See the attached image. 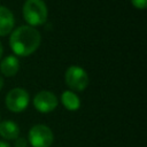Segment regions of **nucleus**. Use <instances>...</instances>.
<instances>
[{
	"instance_id": "1",
	"label": "nucleus",
	"mask_w": 147,
	"mask_h": 147,
	"mask_svg": "<svg viewBox=\"0 0 147 147\" xmlns=\"http://www.w3.org/2000/svg\"><path fill=\"white\" fill-rule=\"evenodd\" d=\"M13 52L21 56H28L32 54L40 45V33L37 29L23 25L17 28L9 39Z\"/></svg>"
},
{
	"instance_id": "2",
	"label": "nucleus",
	"mask_w": 147,
	"mask_h": 147,
	"mask_svg": "<svg viewBox=\"0 0 147 147\" xmlns=\"http://www.w3.org/2000/svg\"><path fill=\"white\" fill-rule=\"evenodd\" d=\"M47 7L42 0H26L23 6L24 20L30 25H40L47 20Z\"/></svg>"
},
{
	"instance_id": "3",
	"label": "nucleus",
	"mask_w": 147,
	"mask_h": 147,
	"mask_svg": "<svg viewBox=\"0 0 147 147\" xmlns=\"http://www.w3.org/2000/svg\"><path fill=\"white\" fill-rule=\"evenodd\" d=\"M53 132L46 125L37 124L29 131V142L32 147H49L53 144Z\"/></svg>"
},
{
	"instance_id": "4",
	"label": "nucleus",
	"mask_w": 147,
	"mask_h": 147,
	"mask_svg": "<svg viewBox=\"0 0 147 147\" xmlns=\"http://www.w3.org/2000/svg\"><path fill=\"white\" fill-rule=\"evenodd\" d=\"M64 79L67 85L75 91H83L88 85V76L86 71L77 65H72L68 68Z\"/></svg>"
},
{
	"instance_id": "5",
	"label": "nucleus",
	"mask_w": 147,
	"mask_h": 147,
	"mask_svg": "<svg viewBox=\"0 0 147 147\" xmlns=\"http://www.w3.org/2000/svg\"><path fill=\"white\" fill-rule=\"evenodd\" d=\"M29 105V94L25 90L16 87L6 95V106L13 113L23 111Z\"/></svg>"
},
{
	"instance_id": "6",
	"label": "nucleus",
	"mask_w": 147,
	"mask_h": 147,
	"mask_svg": "<svg viewBox=\"0 0 147 147\" xmlns=\"http://www.w3.org/2000/svg\"><path fill=\"white\" fill-rule=\"evenodd\" d=\"M33 106L40 113H51L57 106V99L55 94L49 91L39 92L33 99Z\"/></svg>"
},
{
	"instance_id": "7",
	"label": "nucleus",
	"mask_w": 147,
	"mask_h": 147,
	"mask_svg": "<svg viewBox=\"0 0 147 147\" xmlns=\"http://www.w3.org/2000/svg\"><path fill=\"white\" fill-rule=\"evenodd\" d=\"M13 28H14L13 13L8 8L0 6V36L8 34Z\"/></svg>"
},
{
	"instance_id": "8",
	"label": "nucleus",
	"mask_w": 147,
	"mask_h": 147,
	"mask_svg": "<svg viewBox=\"0 0 147 147\" xmlns=\"http://www.w3.org/2000/svg\"><path fill=\"white\" fill-rule=\"evenodd\" d=\"M20 127L13 121H3L0 123V136L6 140H15L18 138Z\"/></svg>"
},
{
	"instance_id": "9",
	"label": "nucleus",
	"mask_w": 147,
	"mask_h": 147,
	"mask_svg": "<svg viewBox=\"0 0 147 147\" xmlns=\"http://www.w3.org/2000/svg\"><path fill=\"white\" fill-rule=\"evenodd\" d=\"M20 69V62L15 56H7L5 57L0 63V70L5 76L11 77L16 75V72Z\"/></svg>"
},
{
	"instance_id": "10",
	"label": "nucleus",
	"mask_w": 147,
	"mask_h": 147,
	"mask_svg": "<svg viewBox=\"0 0 147 147\" xmlns=\"http://www.w3.org/2000/svg\"><path fill=\"white\" fill-rule=\"evenodd\" d=\"M61 101L68 110H77L80 107L79 98L71 91H64L61 95Z\"/></svg>"
},
{
	"instance_id": "11",
	"label": "nucleus",
	"mask_w": 147,
	"mask_h": 147,
	"mask_svg": "<svg viewBox=\"0 0 147 147\" xmlns=\"http://www.w3.org/2000/svg\"><path fill=\"white\" fill-rule=\"evenodd\" d=\"M132 5L138 9H145L147 6V0H131Z\"/></svg>"
},
{
	"instance_id": "12",
	"label": "nucleus",
	"mask_w": 147,
	"mask_h": 147,
	"mask_svg": "<svg viewBox=\"0 0 147 147\" xmlns=\"http://www.w3.org/2000/svg\"><path fill=\"white\" fill-rule=\"evenodd\" d=\"M28 146V141L24 138H17L15 139V147H26Z\"/></svg>"
},
{
	"instance_id": "13",
	"label": "nucleus",
	"mask_w": 147,
	"mask_h": 147,
	"mask_svg": "<svg viewBox=\"0 0 147 147\" xmlns=\"http://www.w3.org/2000/svg\"><path fill=\"white\" fill-rule=\"evenodd\" d=\"M0 147H10V145L5 140H0Z\"/></svg>"
},
{
	"instance_id": "14",
	"label": "nucleus",
	"mask_w": 147,
	"mask_h": 147,
	"mask_svg": "<svg viewBox=\"0 0 147 147\" xmlns=\"http://www.w3.org/2000/svg\"><path fill=\"white\" fill-rule=\"evenodd\" d=\"M2 86H3V79H2V77H0V90L2 88Z\"/></svg>"
},
{
	"instance_id": "15",
	"label": "nucleus",
	"mask_w": 147,
	"mask_h": 147,
	"mask_svg": "<svg viewBox=\"0 0 147 147\" xmlns=\"http://www.w3.org/2000/svg\"><path fill=\"white\" fill-rule=\"evenodd\" d=\"M1 55H2V45L0 42V59H1Z\"/></svg>"
}]
</instances>
